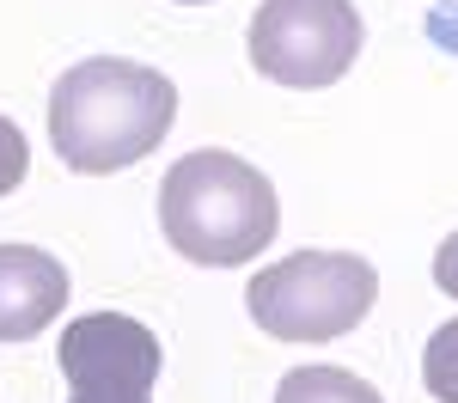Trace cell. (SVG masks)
<instances>
[{"label":"cell","mask_w":458,"mask_h":403,"mask_svg":"<svg viewBox=\"0 0 458 403\" xmlns=\"http://www.w3.org/2000/svg\"><path fill=\"white\" fill-rule=\"evenodd\" d=\"M177 122V86L159 68L92 55L49 86V141L80 178H105L147 159Z\"/></svg>","instance_id":"obj_1"},{"label":"cell","mask_w":458,"mask_h":403,"mask_svg":"<svg viewBox=\"0 0 458 403\" xmlns=\"http://www.w3.org/2000/svg\"><path fill=\"white\" fill-rule=\"evenodd\" d=\"M159 226L177 256L202 269H239L269 251L282 226L276 183L226 147H196L159 183Z\"/></svg>","instance_id":"obj_2"},{"label":"cell","mask_w":458,"mask_h":403,"mask_svg":"<svg viewBox=\"0 0 458 403\" xmlns=\"http://www.w3.org/2000/svg\"><path fill=\"white\" fill-rule=\"evenodd\" d=\"M379 299V269L354 251H293L257 269L245 306L276 342H336Z\"/></svg>","instance_id":"obj_3"},{"label":"cell","mask_w":458,"mask_h":403,"mask_svg":"<svg viewBox=\"0 0 458 403\" xmlns=\"http://www.w3.org/2000/svg\"><path fill=\"white\" fill-rule=\"evenodd\" d=\"M360 13L354 0H263L250 13L245 49L263 80L293 86V92H318L336 86L360 55Z\"/></svg>","instance_id":"obj_4"},{"label":"cell","mask_w":458,"mask_h":403,"mask_svg":"<svg viewBox=\"0 0 458 403\" xmlns=\"http://www.w3.org/2000/svg\"><path fill=\"white\" fill-rule=\"evenodd\" d=\"M62 379L68 403H153L159 336L123 312H86L62 330Z\"/></svg>","instance_id":"obj_5"},{"label":"cell","mask_w":458,"mask_h":403,"mask_svg":"<svg viewBox=\"0 0 458 403\" xmlns=\"http://www.w3.org/2000/svg\"><path fill=\"white\" fill-rule=\"evenodd\" d=\"M68 269L37 245H0V342H31L62 318Z\"/></svg>","instance_id":"obj_6"},{"label":"cell","mask_w":458,"mask_h":403,"mask_svg":"<svg viewBox=\"0 0 458 403\" xmlns=\"http://www.w3.org/2000/svg\"><path fill=\"white\" fill-rule=\"evenodd\" d=\"M276 403H386V398L343 366H293L276 385Z\"/></svg>","instance_id":"obj_7"},{"label":"cell","mask_w":458,"mask_h":403,"mask_svg":"<svg viewBox=\"0 0 458 403\" xmlns=\"http://www.w3.org/2000/svg\"><path fill=\"white\" fill-rule=\"evenodd\" d=\"M422 385L434 403H458V318L440 324L422 348Z\"/></svg>","instance_id":"obj_8"},{"label":"cell","mask_w":458,"mask_h":403,"mask_svg":"<svg viewBox=\"0 0 458 403\" xmlns=\"http://www.w3.org/2000/svg\"><path fill=\"white\" fill-rule=\"evenodd\" d=\"M25 172H31V147H25L13 116H0V196H13L25 183Z\"/></svg>","instance_id":"obj_9"},{"label":"cell","mask_w":458,"mask_h":403,"mask_svg":"<svg viewBox=\"0 0 458 403\" xmlns=\"http://www.w3.org/2000/svg\"><path fill=\"white\" fill-rule=\"evenodd\" d=\"M434 281H440V293H453V299H458V232L434 251Z\"/></svg>","instance_id":"obj_10"},{"label":"cell","mask_w":458,"mask_h":403,"mask_svg":"<svg viewBox=\"0 0 458 403\" xmlns=\"http://www.w3.org/2000/svg\"><path fill=\"white\" fill-rule=\"evenodd\" d=\"M183 6H196V0H183Z\"/></svg>","instance_id":"obj_11"}]
</instances>
